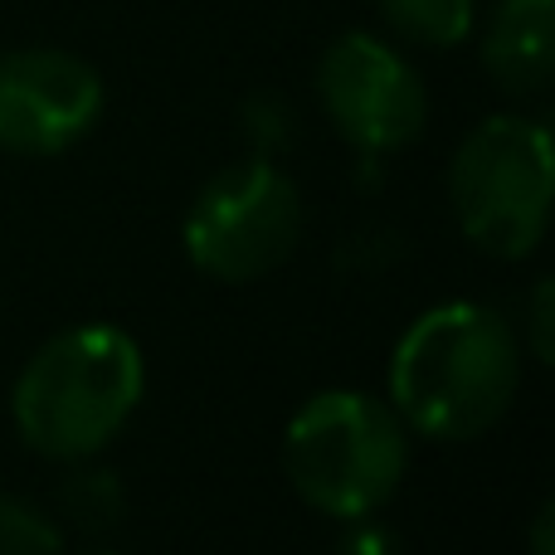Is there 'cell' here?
Listing matches in <instances>:
<instances>
[{"label":"cell","mask_w":555,"mask_h":555,"mask_svg":"<svg viewBox=\"0 0 555 555\" xmlns=\"http://www.w3.org/2000/svg\"><path fill=\"white\" fill-rule=\"evenodd\" d=\"M521 336L488 302H439L420 312L390 351V410L410 434L468 443L512 410L521 390Z\"/></svg>","instance_id":"obj_1"},{"label":"cell","mask_w":555,"mask_h":555,"mask_svg":"<svg viewBox=\"0 0 555 555\" xmlns=\"http://www.w3.org/2000/svg\"><path fill=\"white\" fill-rule=\"evenodd\" d=\"M146 395V356L122 326L78 322L49 336L10 385V420L39 459H98Z\"/></svg>","instance_id":"obj_2"},{"label":"cell","mask_w":555,"mask_h":555,"mask_svg":"<svg viewBox=\"0 0 555 555\" xmlns=\"http://www.w3.org/2000/svg\"><path fill=\"white\" fill-rule=\"evenodd\" d=\"M283 473L322 517H375L410 473V429L380 395L322 390L287 420Z\"/></svg>","instance_id":"obj_3"},{"label":"cell","mask_w":555,"mask_h":555,"mask_svg":"<svg viewBox=\"0 0 555 555\" xmlns=\"http://www.w3.org/2000/svg\"><path fill=\"white\" fill-rule=\"evenodd\" d=\"M555 146L541 117L498 113L459 142L449 162V205L463 240L492 259L521 263L551 230Z\"/></svg>","instance_id":"obj_4"},{"label":"cell","mask_w":555,"mask_h":555,"mask_svg":"<svg viewBox=\"0 0 555 555\" xmlns=\"http://www.w3.org/2000/svg\"><path fill=\"white\" fill-rule=\"evenodd\" d=\"M302 191L273 156H244L195 191L181 220L185 259L220 283H254L302 244Z\"/></svg>","instance_id":"obj_5"},{"label":"cell","mask_w":555,"mask_h":555,"mask_svg":"<svg viewBox=\"0 0 555 555\" xmlns=\"http://www.w3.org/2000/svg\"><path fill=\"white\" fill-rule=\"evenodd\" d=\"M317 93L341 142L361 156H390L420 142L429 127V88L420 68L395 44L361 29L326 44L317 64Z\"/></svg>","instance_id":"obj_6"},{"label":"cell","mask_w":555,"mask_h":555,"mask_svg":"<svg viewBox=\"0 0 555 555\" xmlns=\"http://www.w3.org/2000/svg\"><path fill=\"white\" fill-rule=\"evenodd\" d=\"M103 117V78L68 49L0 54V152L59 156Z\"/></svg>","instance_id":"obj_7"},{"label":"cell","mask_w":555,"mask_h":555,"mask_svg":"<svg viewBox=\"0 0 555 555\" xmlns=\"http://www.w3.org/2000/svg\"><path fill=\"white\" fill-rule=\"evenodd\" d=\"M482 68L512 98H537L555 78V0H498L482 29Z\"/></svg>","instance_id":"obj_8"},{"label":"cell","mask_w":555,"mask_h":555,"mask_svg":"<svg viewBox=\"0 0 555 555\" xmlns=\"http://www.w3.org/2000/svg\"><path fill=\"white\" fill-rule=\"evenodd\" d=\"M54 517L64 521V531L74 527V531H83V537H107V531H117V521L127 517L122 473L98 459H74L68 473L59 478Z\"/></svg>","instance_id":"obj_9"},{"label":"cell","mask_w":555,"mask_h":555,"mask_svg":"<svg viewBox=\"0 0 555 555\" xmlns=\"http://www.w3.org/2000/svg\"><path fill=\"white\" fill-rule=\"evenodd\" d=\"M380 15L395 35L424 49H453L473 35L478 0H380Z\"/></svg>","instance_id":"obj_10"},{"label":"cell","mask_w":555,"mask_h":555,"mask_svg":"<svg viewBox=\"0 0 555 555\" xmlns=\"http://www.w3.org/2000/svg\"><path fill=\"white\" fill-rule=\"evenodd\" d=\"M64 521L54 507L20 492H0V555H64Z\"/></svg>","instance_id":"obj_11"},{"label":"cell","mask_w":555,"mask_h":555,"mask_svg":"<svg viewBox=\"0 0 555 555\" xmlns=\"http://www.w3.org/2000/svg\"><path fill=\"white\" fill-rule=\"evenodd\" d=\"M244 132L254 137V156H273L278 146H293V137H297L293 107L273 93H254L244 103Z\"/></svg>","instance_id":"obj_12"},{"label":"cell","mask_w":555,"mask_h":555,"mask_svg":"<svg viewBox=\"0 0 555 555\" xmlns=\"http://www.w3.org/2000/svg\"><path fill=\"white\" fill-rule=\"evenodd\" d=\"M521 341L531 346L541 365H551L555 356V278H537L527 293V317H521Z\"/></svg>","instance_id":"obj_13"},{"label":"cell","mask_w":555,"mask_h":555,"mask_svg":"<svg viewBox=\"0 0 555 555\" xmlns=\"http://www.w3.org/2000/svg\"><path fill=\"white\" fill-rule=\"evenodd\" d=\"M332 555H410V551H404L400 531L385 527L380 512H375V517L341 521V537H336V551Z\"/></svg>","instance_id":"obj_14"},{"label":"cell","mask_w":555,"mask_h":555,"mask_svg":"<svg viewBox=\"0 0 555 555\" xmlns=\"http://www.w3.org/2000/svg\"><path fill=\"white\" fill-rule=\"evenodd\" d=\"M527 546H531V555H555V502H551V498L541 502L537 517H531Z\"/></svg>","instance_id":"obj_15"},{"label":"cell","mask_w":555,"mask_h":555,"mask_svg":"<svg viewBox=\"0 0 555 555\" xmlns=\"http://www.w3.org/2000/svg\"><path fill=\"white\" fill-rule=\"evenodd\" d=\"M93 555H117V551H93Z\"/></svg>","instance_id":"obj_16"}]
</instances>
